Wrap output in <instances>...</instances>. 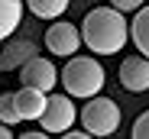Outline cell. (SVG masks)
I'll return each mask as SVG.
<instances>
[{
  "label": "cell",
  "mask_w": 149,
  "mask_h": 139,
  "mask_svg": "<svg viewBox=\"0 0 149 139\" xmlns=\"http://www.w3.org/2000/svg\"><path fill=\"white\" fill-rule=\"evenodd\" d=\"M81 42L94 55H117L130 42V23L117 7H94L81 23Z\"/></svg>",
  "instance_id": "cell-1"
},
{
  "label": "cell",
  "mask_w": 149,
  "mask_h": 139,
  "mask_svg": "<svg viewBox=\"0 0 149 139\" xmlns=\"http://www.w3.org/2000/svg\"><path fill=\"white\" fill-rule=\"evenodd\" d=\"M0 120H3V123H10V126L23 123L19 110H16V97H13V91H3V94H0Z\"/></svg>",
  "instance_id": "cell-13"
},
{
  "label": "cell",
  "mask_w": 149,
  "mask_h": 139,
  "mask_svg": "<svg viewBox=\"0 0 149 139\" xmlns=\"http://www.w3.org/2000/svg\"><path fill=\"white\" fill-rule=\"evenodd\" d=\"M78 117H81V126H84L91 136H113V133L120 129L123 113H120L117 100L94 94V97H88V104L81 107Z\"/></svg>",
  "instance_id": "cell-3"
},
{
  "label": "cell",
  "mask_w": 149,
  "mask_h": 139,
  "mask_svg": "<svg viewBox=\"0 0 149 139\" xmlns=\"http://www.w3.org/2000/svg\"><path fill=\"white\" fill-rule=\"evenodd\" d=\"M130 136H133V139H149V110H146V113H139V117L133 120Z\"/></svg>",
  "instance_id": "cell-14"
},
{
  "label": "cell",
  "mask_w": 149,
  "mask_h": 139,
  "mask_svg": "<svg viewBox=\"0 0 149 139\" xmlns=\"http://www.w3.org/2000/svg\"><path fill=\"white\" fill-rule=\"evenodd\" d=\"M23 3H26L29 13L39 16V19H58L71 7V0H23Z\"/></svg>",
  "instance_id": "cell-12"
},
{
  "label": "cell",
  "mask_w": 149,
  "mask_h": 139,
  "mask_svg": "<svg viewBox=\"0 0 149 139\" xmlns=\"http://www.w3.org/2000/svg\"><path fill=\"white\" fill-rule=\"evenodd\" d=\"M13 97H16V110H19L23 123H26V120H39V113H42V107H45V91L23 84L19 91H13Z\"/></svg>",
  "instance_id": "cell-9"
},
{
  "label": "cell",
  "mask_w": 149,
  "mask_h": 139,
  "mask_svg": "<svg viewBox=\"0 0 149 139\" xmlns=\"http://www.w3.org/2000/svg\"><path fill=\"white\" fill-rule=\"evenodd\" d=\"M45 49L52 52L55 58H68L81 49V29L74 23L65 19H52V26L45 29Z\"/></svg>",
  "instance_id": "cell-5"
},
{
  "label": "cell",
  "mask_w": 149,
  "mask_h": 139,
  "mask_svg": "<svg viewBox=\"0 0 149 139\" xmlns=\"http://www.w3.org/2000/svg\"><path fill=\"white\" fill-rule=\"evenodd\" d=\"M19 136H23V139H45L49 133H45V129H29V133H19Z\"/></svg>",
  "instance_id": "cell-17"
},
{
  "label": "cell",
  "mask_w": 149,
  "mask_h": 139,
  "mask_svg": "<svg viewBox=\"0 0 149 139\" xmlns=\"http://www.w3.org/2000/svg\"><path fill=\"white\" fill-rule=\"evenodd\" d=\"M120 84L130 94H143L149 91V58L146 55H130L120 62Z\"/></svg>",
  "instance_id": "cell-7"
},
{
  "label": "cell",
  "mask_w": 149,
  "mask_h": 139,
  "mask_svg": "<svg viewBox=\"0 0 149 139\" xmlns=\"http://www.w3.org/2000/svg\"><path fill=\"white\" fill-rule=\"evenodd\" d=\"M62 136H65V139H91V133H88L84 126H81V129H65Z\"/></svg>",
  "instance_id": "cell-16"
},
{
  "label": "cell",
  "mask_w": 149,
  "mask_h": 139,
  "mask_svg": "<svg viewBox=\"0 0 149 139\" xmlns=\"http://www.w3.org/2000/svg\"><path fill=\"white\" fill-rule=\"evenodd\" d=\"M19 81L49 94V91H55V84H58V71H55V65L49 62L45 55L36 52L33 58H26V62L19 65Z\"/></svg>",
  "instance_id": "cell-6"
},
{
  "label": "cell",
  "mask_w": 149,
  "mask_h": 139,
  "mask_svg": "<svg viewBox=\"0 0 149 139\" xmlns=\"http://www.w3.org/2000/svg\"><path fill=\"white\" fill-rule=\"evenodd\" d=\"M0 139H13V126L0 120Z\"/></svg>",
  "instance_id": "cell-18"
},
{
  "label": "cell",
  "mask_w": 149,
  "mask_h": 139,
  "mask_svg": "<svg viewBox=\"0 0 149 139\" xmlns=\"http://www.w3.org/2000/svg\"><path fill=\"white\" fill-rule=\"evenodd\" d=\"M39 49L33 39H3V52H0V71H13L26 58H33Z\"/></svg>",
  "instance_id": "cell-8"
},
{
  "label": "cell",
  "mask_w": 149,
  "mask_h": 139,
  "mask_svg": "<svg viewBox=\"0 0 149 139\" xmlns=\"http://www.w3.org/2000/svg\"><path fill=\"white\" fill-rule=\"evenodd\" d=\"M78 120V107L71 104V94H55V91H49L45 94V107L39 113V126L45 133H65L74 126Z\"/></svg>",
  "instance_id": "cell-4"
},
{
  "label": "cell",
  "mask_w": 149,
  "mask_h": 139,
  "mask_svg": "<svg viewBox=\"0 0 149 139\" xmlns=\"http://www.w3.org/2000/svg\"><path fill=\"white\" fill-rule=\"evenodd\" d=\"M23 0H0V42L10 39L23 23Z\"/></svg>",
  "instance_id": "cell-10"
},
{
  "label": "cell",
  "mask_w": 149,
  "mask_h": 139,
  "mask_svg": "<svg viewBox=\"0 0 149 139\" xmlns=\"http://www.w3.org/2000/svg\"><path fill=\"white\" fill-rule=\"evenodd\" d=\"M146 3V0H110V7H117V10H123V13H133V10H139Z\"/></svg>",
  "instance_id": "cell-15"
},
{
  "label": "cell",
  "mask_w": 149,
  "mask_h": 139,
  "mask_svg": "<svg viewBox=\"0 0 149 139\" xmlns=\"http://www.w3.org/2000/svg\"><path fill=\"white\" fill-rule=\"evenodd\" d=\"M58 81H62V87H65V94L88 100V97H94V94L104 91L107 71H104V65L97 62L94 55H71L68 65L62 68Z\"/></svg>",
  "instance_id": "cell-2"
},
{
  "label": "cell",
  "mask_w": 149,
  "mask_h": 139,
  "mask_svg": "<svg viewBox=\"0 0 149 139\" xmlns=\"http://www.w3.org/2000/svg\"><path fill=\"white\" fill-rule=\"evenodd\" d=\"M130 36H133V45L136 52L149 58V3H143L133 16V26H130Z\"/></svg>",
  "instance_id": "cell-11"
}]
</instances>
